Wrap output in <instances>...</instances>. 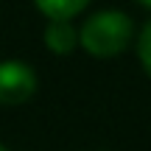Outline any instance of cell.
Listing matches in <instances>:
<instances>
[{"label":"cell","instance_id":"obj_6","mask_svg":"<svg viewBox=\"0 0 151 151\" xmlns=\"http://www.w3.org/2000/svg\"><path fill=\"white\" fill-rule=\"evenodd\" d=\"M140 6H146V9H151V0H137Z\"/></svg>","mask_w":151,"mask_h":151},{"label":"cell","instance_id":"obj_7","mask_svg":"<svg viewBox=\"0 0 151 151\" xmlns=\"http://www.w3.org/2000/svg\"><path fill=\"white\" fill-rule=\"evenodd\" d=\"M0 151H6V143H0Z\"/></svg>","mask_w":151,"mask_h":151},{"label":"cell","instance_id":"obj_3","mask_svg":"<svg viewBox=\"0 0 151 151\" xmlns=\"http://www.w3.org/2000/svg\"><path fill=\"white\" fill-rule=\"evenodd\" d=\"M45 45L50 53H70L76 45H81L78 31L73 28L70 20H48L45 25Z\"/></svg>","mask_w":151,"mask_h":151},{"label":"cell","instance_id":"obj_2","mask_svg":"<svg viewBox=\"0 0 151 151\" xmlns=\"http://www.w3.org/2000/svg\"><path fill=\"white\" fill-rule=\"evenodd\" d=\"M37 92V73L20 59L0 62V106H20Z\"/></svg>","mask_w":151,"mask_h":151},{"label":"cell","instance_id":"obj_1","mask_svg":"<svg viewBox=\"0 0 151 151\" xmlns=\"http://www.w3.org/2000/svg\"><path fill=\"white\" fill-rule=\"evenodd\" d=\"M132 34H134V25H132L129 14L109 9L87 17L78 31V39L87 53L98 56V59H109V56H118L129 48Z\"/></svg>","mask_w":151,"mask_h":151},{"label":"cell","instance_id":"obj_4","mask_svg":"<svg viewBox=\"0 0 151 151\" xmlns=\"http://www.w3.org/2000/svg\"><path fill=\"white\" fill-rule=\"evenodd\" d=\"M48 20H70L90 6V0H34Z\"/></svg>","mask_w":151,"mask_h":151},{"label":"cell","instance_id":"obj_5","mask_svg":"<svg viewBox=\"0 0 151 151\" xmlns=\"http://www.w3.org/2000/svg\"><path fill=\"white\" fill-rule=\"evenodd\" d=\"M137 56H140L143 70L151 76V20L143 25V31H140V39H137Z\"/></svg>","mask_w":151,"mask_h":151}]
</instances>
